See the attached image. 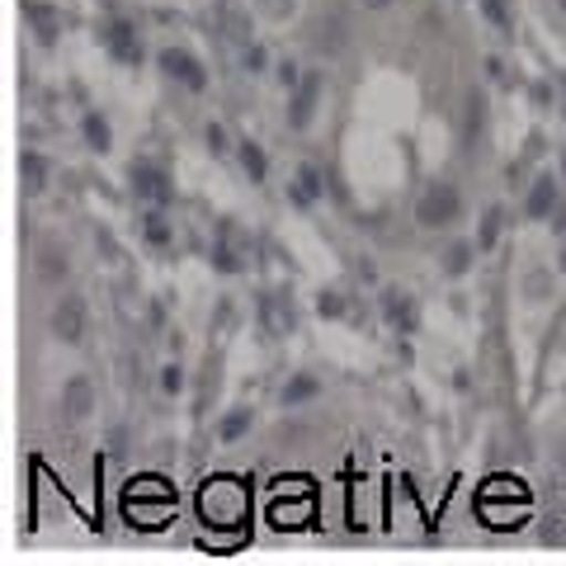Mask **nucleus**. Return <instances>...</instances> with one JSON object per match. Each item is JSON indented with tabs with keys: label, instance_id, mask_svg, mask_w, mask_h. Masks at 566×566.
Masks as SVG:
<instances>
[{
	"label": "nucleus",
	"instance_id": "obj_1",
	"mask_svg": "<svg viewBox=\"0 0 566 566\" xmlns=\"http://www.w3.org/2000/svg\"><path fill=\"white\" fill-rule=\"evenodd\" d=\"M199 505V520H203V547L212 553H237L241 543H251V482L237 472H218L208 476L193 495Z\"/></svg>",
	"mask_w": 566,
	"mask_h": 566
},
{
	"label": "nucleus",
	"instance_id": "obj_2",
	"mask_svg": "<svg viewBox=\"0 0 566 566\" xmlns=\"http://www.w3.org/2000/svg\"><path fill=\"white\" fill-rule=\"evenodd\" d=\"M175 505H180V495H175V482L161 472L128 476V486H123V520L133 528H147V534L175 520Z\"/></svg>",
	"mask_w": 566,
	"mask_h": 566
},
{
	"label": "nucleus",
	"instance_id": "obj_3",
	"mask_svg": "<svg viewBox=\"0 0 566 566\" xmlns=\"http://www.w3.org/2000/svg\"><path fill=\"white\" fill-rule=\"evenodd\" d=\"M476 515H482L486 528H520L534 505H528V491L520 476H491V482L476 491Z\"/></svg>",
	"mask_w": 566,
	"mask_h": 566
},
{
	"label": "nucleus",
	"instance_id": "obj_4",
	"mask_svg": "<svg viewBox=\"0 0 566 566\" xmlns=\"http://www.w3.org/2000/svg\"><path fill=\"white\" fill-rule=\"evenodd\" d=\"M458 218H463V189H458L453 180H430L420 189L416 222L424 227V232H449Z\"/></svg>",
	"mask_w": 566,
	"mask_h": 566
},
{
	"label": "nucleus",
	"instance_id": "obj_5",
	"mask_svg": "<svg viewBox=\"0 0 566 566\" xmlns=\"http://www.w3.org/2000/svg\"><path fill=\"white\" fill-rule=\"evenodd\" d=\"M316 520V486L303 482V476H293V482H283L270 501V524L274 528H307Z\"/></svg>",
	"mask_w": 566,
	"mask_h": 566
},
{
	"label": "nucleus",
	"instance_id": "obj_6",
	"mask_svg": "<svg viewBox=\"0 0 566 566\" xmlns=\"http://www.w3.org/2000/svg\"><path fill=\"white\" fill-rule=\"evenodd\" d=\"M208 264L218 274H227V279L245 274V270H251V232L237 227L232 218H222L218 232H212V245H208Z\"/></svg>",
	"mask_w": 566,
	"mask_h": 566
},
{
	"label": "nucleus",
	"instance_id": "obj_7",
	"mask_svg": "<svg viewBox=\"0 0 566 566\" xmlns=\"http://www.w3.org/2000/svg\"><path fill=\"white\" fill-rule=\"evenodd\" d=\"M128 193L147 208H170L175 203V180H170V170L161 161L137 156V161H128Z\"/></svg>",
	"mask_w": 566,
	"mask_h": 566
},
{
	"label": "nucleus",
	"instance_id": "obj_8",
	"mask_svg": "<svg viewBox=\"0 0 566 566\" xmlns=\"http://www.w3.org/2000/svg\"><path fill=\"white\" fill-rule=\"evenodd\" d=\"M156 66H161L166 81H175L189 95H203L208 91V66L199 62V52H189L180 43H166L161 52H156Z\"/></svg>",
	"mask_w": 566,
	"mask_h": 566
},
{
	"label": "nucleus",
	"instance_id": "obj_9",
	"mask_svg": "<svg viewBox=\"0 0 566 566\" xmlns=\"http://www.w3.org/2000/svg\"><path fill=\"white\" fill-rule=\"evenodd\" d=\"M99 43L109 48V57L118 66H142V57H147L142 33H137V24L128 20V14H109V20H99Z\"/></svg>",
	"mask_w": 566,
	"mask_h": 566
},
{
	"label": "nucleus",
	"instance_id": "obj_10",
	"mask_svg": "<svg viewBox=\"0 0 566 566\" xmlns=\"http://www.w3.org/2000/svg\"><path fill=\"white\" fill-rule=\"evenodd\" d=\"M85 326H91V307H85V297L81 293H62L57 297V307H52V340H62V345H81L85 340Z\"/></svg>",
	"mask_w": 566,
	"mask_h": 566
},
{
	"label": "nucleus",
	"instance_id": "obj_11",
	"mask_svg": "<svg viewBox=\"0 0 566 566\" xmlns=\"http://www.w3.org/2000/svg\"><path fill=\"white\" fill-rule=\"evenodd\" d=\"M322 71H307L303 76V85H297V91H289V128L293 133H307L312 128V118H316V109H322Z\"/></svg>",
	"mask_w": 566,
	"mask_h": 566
},
{
	"label": "nucleus",
	"instance_id": "obj_12",
	"mask_svg": "<svg viewBox=\"0 0 566 566\" xmlns=\"http://www.w3.org/2000/svg\"><path fill=\"white\" fill-rule=\"evenodd\" d=\"M562 203V180H557V170H538L534 180H528L524 189V218L528 222H547L557 212Z\"/></svg>",
	"mask_w": 566,
	"mask_h": 566
},
{
	"label": "nucleus",
	"instance_id": "obj_13",
	"mask_svg": "<svg viewBox=\"0 0 566 566\" xmlns=\"http://www.w3.org/2000/svg\"><path fill=\"white\" fill-rule=\"evenodd\" d=\"M378 307H382V322L392 326L397 335H416L420 331V303L406 289H392V283H387L382 297H378Z\"/></svg>",
	"mask_w": 566,
	"mask_h": 566
},
{
	"label": "nucleus",
	"instance_id": "obj_14",
	"mask_svg": "<svg viewBox=\"0 0 566 566\" xmlns=\"http://www.w3.org/2000/svg\"><path fill=\"white\" fill-rule=\"evenodd\" d=\"M62 420L66 424H81L85 416L95 411V378L91 374H71L66 382H62Z\"/></svg>",
	"mask_w": 566,
	"mask_h": 566
},
{
	"label": "nucleus",
	"instance_id": "obj_15",
	"mask_svg": "<svg viewBox=\"0 0 566 566\" xmlns=\"http://www.w3.org/2000/svg\"><path fill=\"white\" fill-rule=\"evenodd\" d=\"M326 185H331V180H326V170L316 166V161H303V166L293 170V185H289V203L307 212V208H316V203L326 199Z\"/></svg>",
	"mask_w": 566,
	"mask_h": 566
},
{
	"label": "nucleus",
	"instance_id": "obj_16",
	"mask_svg": "<svg viewBox=\"0 0 566 566\" xmlns=\"http://www.w3.org/2000/svg\"><path fill=\"white\" fill-rule=\"evenodd\" d=\"M20 14L29 20L33 39H39L43 48H57V39H62V14H57V6H48V0H20Z\"/></svg>",
	"mask_w": 566,
	"mask_h": 566
},
{
	"label": "nucleus",
	"instance_id": "obj_17",
	"mask_svg": "<svg viewBox=\"0 0 566 566\" xmlns=\"http://www.w3.org/2000/svg\"><path fill=\"white\" fill-rule=\"evenodd\" d=\"M260 322L264 326H270V335H289L293 326H297V312H293V297L289 293H283V289H270V293H264L260 297Z\"/></svg>",
	"mask_w": 566,
	"mask_h": 566
},
{
	"label": "nucleus",
	"instance_id": "obj_18",
	"mask_svg": "<svg viewBox=\"0 0 566 566\" xmlns=\"http://www.w3.org/2000/svg\"><path fill=\"white\" fill-rule=\"evenodd\" d=\"M316 397H322V378L307 374V368L289 374V378H283V387H279V401L289 406V411H297V406H312Z\"/></svg>",
	"mask_w": 566,
	"mask_h": 566
},
{
	"label": "nucleus",
	"instance_id": "obj_19",
	"mask_svg": "<svg viewBox=\"0 0 566 566\" xmlns=\"http://www.w3.org/2000/svg\"><path fill=\"white\" fill-rule=\"evenodd\" d=\"M33 270H39V279H43V283H66V274H71V255H66V245H57V241L39 245V255H33Z\"/></svg>",
	"mask_w": 566,
	"mask_h": 566
},
{
	"label": "nucleus",
	"instance_id": "obj_20",
	"mask_svg": "<svg viewBox=\"0 0 566 566\" xmlns=\"http://www.w3.org/2000/svg\"><path fill=\"white\" fill-rule=\"evenodd\" d=\"M137 227H142V241H147L151 251H170V245H175V227H170V212L166 208H147Z\"/></svg>",
	"mask_w": 566,
	"mask_h": 566
},
{
	"label": "nucleus",
	"instance_id": "obj_21",
	"mask_svg": "<svg viewBox=\"0 0 566 566\" xmlns=\"http://www.w3.org/2000/svg\"><path fill=\"white\" fill-rule=\"evenodd\" d=\"M20 180H24L29 193L48 189V180H52V156L39 151V147H24V151H20Z\"/></svg>",
	"mask_w": 566,
	"mask_h": 566
},
{
	"label": "nucleus",
	"instance_id": "obj_22",
	"mask_svg": "<svg viewBox=\"0 0 566 566\" xmlns=\"http://www.w3.org/2000/svg\"><path fill=\"white\" fill-rule=\"evenodd\" d=\"M501 237H505V208L501 203H486L482 208V222H476V232H472V241H476V251H495L501 245Z\"/></svg>",
	"mask_w": 566,
	"mask_h": 566
},
{
	"label": "nucleus",
	"instance_id": "obj_23",
	"mask_svg": "<svg viewBox=\"0 0 566 566\" xmlns=\"http://www.w3.org/2000/svg\"><path fill=\"white\" fill-rule=\"evenodd\" d=\"M237 161H241V170L251 175L255 185L270 180V151H264L255 137H241V142H237Z\"/></svg>",
	"mask_w": 566,
	"mask_h": 566
},
{
	"label": "nucleus",
	"instance_id": "obj_24",
	"mask_svg": "<svg viewBox=\"0 0 566 566\" xmlns=\"http://www.w3.org/2000/svg\"><path fill=\"white\" fill-rule=\"evenodd\" d=\"M81 142H85V147H91L95 156H104V151L114 147V128H109V118H104L99 109H91V114L81 118Z\"/></svg>",
	"mask_w": 566,
	"mask_h": 566
},
{
	"label": "nucleus",
	"instance_id": "obj_25",
	"mask_svg": "<svg viewBox=\"0 0 566 566\" xmlns=\"http://www.w3.org/2000/svg\"><path fill=\"white\" fill-rule=\"evenodd\" d=\"M251 424H255L251 406H232V411L218 420V439H222V444H237V439H245V430H251Z\"/></svg>",
	"mask_w": 566,
	"mask_h": 566
},
{
	"label": "nucleus",
	"instance_id": "obj_26",
	"mask_svg": "<svg viewBox=\"0 0 566 566\" xmlns=\"http://www.w3.org/2000/svg\"><path fill=\"white\" fill-rule=\"evenodd\" d=\"M476 10L486 14V24L501 33V39H510V33H515V6H510V0H476Z\"/></svg>",
	"mask_w": 566,
	"mask_h": 566
},
{
	"label": "nucleus",
	"instance_id": "obj_27",
	"mask_svg": "<svg viewBox=\"0 0 566 566\" xmlns=\"http://www.w3.org/2000/svg\"><path fill=\"white\" fill-rule=\"evenodd\" d=\"M476 255H482V251H476V241H453L449 251H444V270H449L453 279H463V274L472 270Z\"/></svg>",
	"mask_w": 566,
	"mask_h": 566
},
{
	"label": "nucleus",
	"instance_id": "obj_28",
	"mask_svg": "<svg viewBox=\"0 0 566 566\" xmlns=\"http://www.w3.org/2000/svg\"><path fill=\"white\" fill-rule=\"evenodd\" d=\"M463 133H468V137H482V133H486V95H482V91H468V104H463Z\"/></svg>",
	"mask_w": 566,
	"mask_h": 566
},
{
	"label": "nucleus",
	"instance_id": "obj_29",
	"mask_svg": "<svg viewBox=\"0 0 566 566\" xmlns=\"http://www.w3.org/2000/svg\"><path fill=\"white\" fill-rule=\"evenodd\" d=\"M316 316H326V322H345V316H349V297L340 289H322V293H316Z\"/></svg>",
	"mask_w": 566,
	"mask_h": 566
},
{
	"label": "nucleus",
	"instance_id": "obj_30",
	"mask_svg": "<svg viewBox=\"0 0 566 566\" xmlns=\"http://www.w3.org/2000/svg\"><path fill=\"white\" fill-rule=\"evenodd\" d=\"M156 387H161L166 397H180L185 392V364H161V374H156Z\"/></svg>",
	"mask_w": 566,
	"mask_h": 566
},
{
	"label": "nucleus",
	"instance_id": "obj_31",
	"mask_svg": "<svg viewBox=\"0 0 566 566\" xmlns=\"http://www.w3.org/2000/svg\"><path fill=\"white\" fill-rule=\"evenodd\" d=\"M270 62H274V57H270V48H264V43H245V48H241V66L251 71V76L270 71Z\"/></svg>",
	"mask_w": 566,
	"mask_h": 566
},
{
	"label": "nucleus",
	"instance_id": "obj_32",
	"mask_svg": "<svg viewBox=\"0 0 566 566\" xmlns=\"http://www.w3.org/2000/svg\"><path fill=\"white\" fill-rule=\"evenodd\" d=\"M203 142H208V151H212V156H227V151H232V137H227V123H218V118H212L208 128H203Z\"/></svg>",
	"mask_w": 566,
	"mask_h": 566
},
{
	"label": "nucleus",
	"instance_id": "obj_33",
	"mask_svg": "<svg viewBox=\"0 0 566 566\" xmlns=\"http://www.w3.org/2000/svg\"><path fill=\"white\" fill-rule=\"evenodd\" d=\"M274 76H279V85H283V91H297V85H303V76H307V71L297 66V57H283V62L274 66Z\"/></svg>",
	"mask_w": 566,
	"mask_h": 566
},
{
	"label": "nucleus",
	"instance_id": "obj_34",
	"mask_svg": "<svg viewBox=\"0 0 566 566\" xmlns=\"http://www.w3.org/2000/svg\"><path fill=\"white\" fill-rule=\"evenodd\" d=\"M543 297H553V274L534 270V274H528V303H543Z\"/></svg>",
	"mask_w": 566,
	"mask_h": 566
},
{
	"label": "nucleus",
	"instance_id": "obj_35",
	"mask_svg": "<svg viewBox=\"0 0 566 566\" xmlns=\"http://www.w3.org/2000/svg\"><path fill=\"white\" fill-rule=\"evenodd\" d=\"M538 538H543V543H566V524H562V515H547V520L538 524Z\"/></svg>",
	"mask_w": 566,
	"mask_h": 566
},
{
	"label": "nucleus",
	"instance_id": "obj_36",
	"mask_svg": "<svg viewBox=\"0 0 566 566\" xmlns=\"http://www.w3.org/2000/svg\"><path fill=\"white\" fill-rule=\"evenodd\" d=\"M528 95H534V104H538V109H553V99H557V91H553V85H534V91H528Z\"/></svg>",
	"mask_w": 566,
	"mask_h": 566
},
{
	"label": "nucleus",
	"instance_id": "obj_37",
	"mask_svg": "<svg viewBox=\"0 0 566 566\" xmlns=\"http://www.w3.org/2000/svg\"><path fill=\"white\" fill-rule=\"evenodd\" d=\"M547 222H553V232H562V237H566V199L557 203V212H553V218H547Z\"/></svg>",
	"mask_w": 566,
	"mask_h": 566
},
{
	"label": "nucleus",
	"instance_id": "obj_38",
	"mask_svg": "<svg viewBox=\"0 0 566 566\" xmlns=\"http://www.w3.org/2000/svg\"><path fill=\"white\" fill-rule=\"evenodd\" d=\"M364 10H387V6H397V0H359Z\"/></svg>",
	"mask_w": 566,
	"mask_h": 566
},
{
	"label": "nucleus",
	"instance_id": "obj_39",
	"mask_svg": "<svg viewBox=\"0 0 566 566\" xmlns=\"http://www.w3.org/2000/svg\"><path fill=\"white\" fill-rule=\"evenodd\" d=\"M557 270L566 274V241H562V255H557Z\"/></svg>",
	"mask_w": 566,
	"mask_h": 566
},
{
	"label": "nucleus",
	"instance_id": "obj_40",
	"mask_svg": "<svg viewBox=\"0 0 566 566\" xmlns=\"http://www.w3.org/2000/svg\"><path fill=\"white\" fill-rule=\"evenodd\" d=\"M562 180H566V151H562Z\"/></svg>",
	"mask_w": 566,
	"mask_h": 566
},
{
	"label": "nucleus",
	"instance_id": "obj_41",
	"mask_svg": "<svg viewBox=\"0 0 566 566\" xmlns=\"http://www.w3.org/2000/svg\"><path fill=\"white\" fill-rule=\"evenodd\" d=\"M557 10H566V0H557Z\"/></svg>",
	"mask_w": 566,
	"mask_h": 566
},
{
	"label": "nucleus",
	"instance_id": "obj_42",
	"mask_svg": "<svg viewBox=\"0 0 566 566\" xmlns=\"http://www.w3.org/2000/svg\"><path fill=\"white\" fill-rule=\"evenodd\" d=\"M562 95H566V76H562Z\"/></svg>",
	"mask_w": 566,
	"mask_h": 566
},
{
	"label": "nucleus",
	"instance_id": "obj_43",
	"mask_svg": "<svg viewBox=\"0 0 566 566\" xmlns=\"http://www.w3.org/2000/svg\"><path fill=\"white\" fill-rule=\"evenodd\" d=\"M562 463H566V449H562Z\"/></svg>",
	"mask_w": 566,
	"mask_h": 566
}]
</instances>
